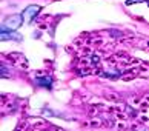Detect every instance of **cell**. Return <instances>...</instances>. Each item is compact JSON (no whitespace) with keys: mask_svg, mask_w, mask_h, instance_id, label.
I'll use <instances>...</instances> for the list:
<instances>
[{"mask_svg":"<svg viewBox=\"0 0 149 131\" xmlns=\"http://www.w3.org/2000/svg\"><path fill=\"white\" fill-rule=\"evenodd\" d=\"M37 80V83H40V85H43V86H48V88H49V86H51V83H52V80L51 79H36Z\"/></svg>","mask_w":149,"mask_h":131,"instance_id":"obj_4","label":"cell"},{"mask_svg":"<svg viewBox=\"0 0 149 131\" xmlns=\"http://www.w3.org/2000/svg\"><path fill=\"white\" fill-rule=\"evenodd\" d=\"M137 2H145V0H126V5H132V3H137Z\"/></svg>","mask_w":149,"mask_h":131,"instance_id":"obj_5","label":"cell"},{"mask_svg":"<svg viewBox=\"0 0 149 131\" xmlns=\"http://www.w3.org/2000/svg\"><path fill=\"white\" fill-rule=\"evenodd\" d=\"M40 13V6H37V5H29L28 8H26L25 11H23V19H25V22H32V19L36 17V15Z\"/></svg>","mask_w":149,"mask_h":131,"instance_id":"obj_3","label":"cell"},{"mask_svg":"<svg viewBox=\"0 0 149 131\" xmlns=\"http://www.w3.org/2000/svg\"><path fill=\"white\" fill-rule=\"evenodd\" d=\"M0 37L2 40H22V36L15 32V29H9L8 26L2 25V31H0Z\"/></svg>","mask_w":149,"mask_h":131,"instance_id":"obj_2","label":"cell"},{"mask_svg":"<svg viewBox=\"0 0 149 131\" xmlns=\"http://www.w3.org/2000/svg\"><path fill=\"white\" fill-rule=\"evenodd\" d=\"M25 22L23 15L22 14H14V15H9V17L5 20V26H8L9 29H17L19 26H22V23Z\"/></svg>","mask_w":149,"mask_h":131,"instance_id":"obj_1","label":"cell"}]
</instances>
